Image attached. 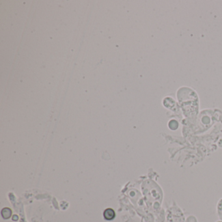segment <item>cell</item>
<instances>
[{
    "label": "cell",
    "mask_w": 222,
    "mask_h": 222,
    "mask_svg": "<svg viewBox=\"0 0 222 222\" xmlns=\"http://www.w3.org/2000/svg\"><path fill=\"white\" fill-rule=\"evenodd\" d=\"M104 217L107 220H111L115 217V213L111 208H108L104 212Z\"/></svg>",
    "instance_id": "1"
},
{
    "label": "cell",
    "mask_w": 222,
    "mask_h": 222,
    "mask_svg": "<svg viewBox=\"0 0 222 222\" xmlns=\"http://www.w3.org/2000/svg\"><path fill=\"white\" fill-rule=\"evenodd\" d=\"M11 213H12L11 210H10L9 208H3V210H2V216H3V215H5V214H7L6 218H5V219H8V218H9V217H11Z\"/></svg>",
    "instance_id": "2"
}]
</instances>
